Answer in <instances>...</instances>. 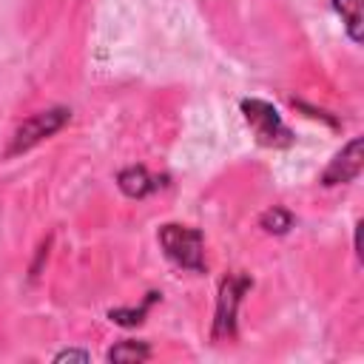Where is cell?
Wrapping results in <instances>:
<instances>
[{"instance_id":"cell-1","label":"cell","mask_w":364,"mask_h":364,"mask_svg":"<svg viewBox=\"0 0 364 364\" xmlns=\"http://www.w3.org/2000/svg\"><path fill=\"white\" fill-rule=\"evenodd\" d=\"M162 245L168 250L171 259H176L185 267L199 270L202 267V236L196 230L179 228V225H168L162 230Z\"/></svg>"},{"instance_id":"cell-2","label":"cell","mask_w":364,"mask_h":364,"mask_svg":"<svg viewBox=\"0 0 364 364\" xmlns=\"http://www.w3.org/2000/svg\"><path fill=\"white\" fill-rule=\"evenodd\" d=\"M358 171H361V139H353V142L347 145V151L336 156V162H333V168L327 171L324 179H327V185H333V182H347V179H353Z\"/></svg>"},{"instance_id":"cell-3","label":"cell","mask_w":364,"mask_h":364,"mask_svg":"<svg viewBox=\"0 0 364 364\" xmlns=\"http://www.w3.org/2000/svg\"><path fill=\"white\" fill-rule=\"evenodd\" d=\"M63 119H65V114H63V111H48V114H40L37 119H31L28 125H23V128H20V134H17V148H26V145L37 142L40 136L51 134L54 128H60V122H63Z\"/></svg>"},{"instance_id":"cell-4","label":"cell","mask_w":364,"mask_h":364,"mask_svg":"<svg viewBox=\"0 0 364 364\" xmlns=\"http://www.w3.org/2000/svg\"><path fill=\"white\" fill-rule=\"evenodd\" d=\"M245 111H247V119L256 125L259 136L273 142V134L279 131V117L270 105H262V102H245Z\"/></svg>"},{"instance_id":"cell-5","label":"cell","mask_w":364,"mask_h":364,"mask_svg":"<svg viewBox=\"0 0 364 364\" xmlns=\"http://www.w3.org/2000/svg\"><path fill=\"white\" fill-rule=\"evenodd\" d=\"M336 11L341 14L347 34L358 43L361 40V0H336Z\"/></svg>"},{"instance_id":"cell-6","label":"cell","mask_w":364,"mask_h":364,"mask_svg":"<svg viewBox=\"0 0 364 364\" xmlns=\"http://www.w3.org/2000/svg\"><path fill=\"white\" fill-rule=\"evenodd\" d=\"M119 185H122V191L131 193V196H142V193H148V191L154 188L151 179H148V173H145L142 168H131V171H125V173L119 176Z\"/></svg>"},{"instance_id":"cell-7","label":"cell","mask_w":364,"mask_h":364,"mask_svg":"<svg viewBox=\"0 0 364 364\" xmlns=\"http://www.w3.org/2000/svg\"><path fill=\"white\" fill-rule=\"evenodd\" d=\"M148 350L145 347H136V344H119L111 350V358L114 361H136V358H145Z\"/></svg>"},{"instance_id":"cell-8","label":"cell","mask_w":364,"mask_h":364,"mask_svg":"<svg viewBox=\"0 0 364 364\" xmlns=\"http://www.w3.org/2000/svg\"><path fill=\"white\" fill-rule=\"evenodd\" d=\"M60 358H88L85 353H74V350H68V353H63Z\"/></svg>"}]
</instances>
